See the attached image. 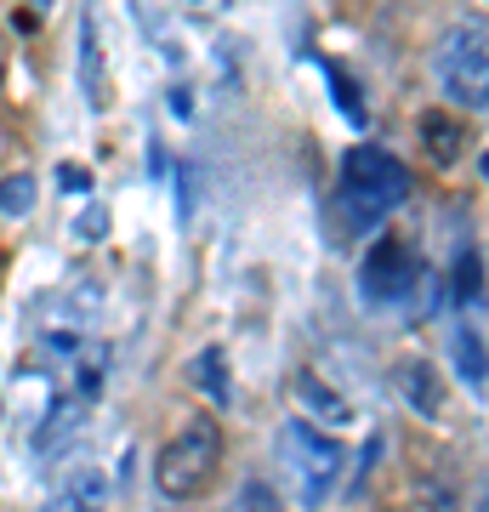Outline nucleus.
<instances>
[{"label": "nucleus", "mask_w": 489, "mask_h": 512, "mask_svg": "<svg viewBox=\"0 0 489 512\" xmlns=\"http://www.w3.org/2000/svg\"><path fill=\"white\" fill-rule=\"evenodd\" d=\"M410 194V171H404L387 148L359 143L342 154V183H336V234L359 239L376 234Z\"/></svg>", "instance_id": "1"}, {"label": "nucleus", "mask_w": 489, "mask_h": 512, "mask_svg": "<svg viewBox=\"0 0 489 512\" xmlns=\"http://www.w3.org/2000/svg\"><path fill=\"white\" fill-rule=\"evenodd\" d=\"M217 473H222V427L211 416H194L154 456V490L165 501H200L217 484Z\"/></svg>", "instance_id": "2"}, {"label": "nucleus", "mask_w": 489, "mask_h": 512, "mask_svg": "<svg viewBox=\"0 0 489 512\" xmlns=\"http://www.w3.org/2000/svg\"><path fill=\"white\" fill-rule=\"evenodd\" d=\"M438 92L461 103V109H489V23L484 18H461L444 29L433 52Z\"/></svg>", "instance_id": "3"}, {"label": "nucleus", "mask_w": 489, "mask_h": 512, "mask_svg": "<svg viewBox=\"0 0 489 512\" xmlns=\"http://www.w3.org/2000/svg\"><path fill=\"white\" fill-rule=\"evenodd\" d=\"M279 444H285V456H290V467H296V478H302V495H308V501L336 490L342 461H347L336 439H325L313 421H290L285 433H279Z\"/></svg>", "instance_id": "4"}, {"label": "nucleus", "mask_w": 489, "mask_h": 512, "mask_svg": "<svg viewBox=\"0 0 489 512\" xmlns=\"http://www.w3.org/2000/svg\"><path fill=\"white\" fill-rule=\"evenodd\" d=\"M416 279H421L416 245H410V239H399V234H387V239H376V251L364 256L359 291L370 296V302H404V296L416 291Z\"/></svg>", "instance_id": "5"}, {"label": "nucleus", "mask_w": 489, "mask_h": 512, "mask_svg": "<svg viewBox=\"0 0 489 512\" xmlns=\"http://www.w3.org/2000/svg\"><path fill=\"white\" fill-rule=\"evenodd\" d=\"M80 97L91 109H109V57H103L97 12H80Z\"/></svg>", "instance_id": "6"}, {"label": "nucleus", "mask_w": 489, "mask_h": 512, "mask_svg": "<svg viewBox=\"0 0 489 512\" xmlns=\"http://www.w3.org/2000/svg\"><path fill=\"white\" fill-rule=\"evenodd\" d=\"M296 399H302V416L325 421V427H347V421H353V404H347L319 370H296Z\"/></svg>", "instance_id": "7"}, {"label": "nucleus", "mask_w": 489, "mask_h": 512, "mask_svg": "<svg viewBox=\"0 0 489 512\" xmlns=\"http://www.w3.org/2000/svg\"><path fill=\"white\" fill-rule=\"evenodd\" d=\"M393 387H399L404 399L416 404V416H438V404H444V393H438V370L421 365V359H404V365H393Z\"/></svg>", "instance_id": "8"}, {"label": "nucleus", "mask_w": 489, "mask_h": 512, "mask_svg": "<svg viewBox=\"0 0 489 512\" xmlns=\"http://www.w3.org/2000/svg\"><path fill=\"white\" fill-rule=\"evenodd\" d=\"M421 143H427V154H433L438 165H455L461 160V143H467V131L455 126L450 114H421Z\"/></svg>", "instance_id": "9"}, {"label": "nucleus", "mask_w": 489, "mask_h": 512, "mask_svg": "<svg viewBox=\"0 0 489 512\" xmlns=\"http://www.w3.org/2000/svg\"><path fill=\"white\" fill-rule=\"evenodd\" d=\"M74 427H80V404H74V399H57L52 410H46V421L35 427V439H29V444H35V456H57Z\"/></svg>", "instance_id": "10"}, {"label": "nucleus", "mask_w": 489, "mask_h": 512, "mask_svg": "<svg viewBox=\"0 0 489 512\" xmlns=\"http://www.w3.org/2000/svg\"><path fill=\"white\" fill-rule=\"evenodd\" d=\"M450 353H455V365H461V376H467V387H484L489 359H484V348H478V336H472V325H455Z\"/></svg>", "instance_id": "11"}, {"label": "nucleus", "mask_w": 489, "mask_h": 512, "mask_svg": "<svg viewBox=\"0 0 489 512\" xmlns=\"http://www.w3.org/2000/svg\"><path fill=\"white\" fill-rule=\"evenodd\" d=\"M194 387L211 393V404H228V353L222 348H205L194 359Z\"/></svg>", "instance_id": "12"}, {"label": "nucleus", "mask_w": 489, "mask_h": 512, "mask_svg": "<svg viewBox=\"0 0 489 512\" xmlns=\"http://www.w3.org/2000/svg\"><path fill=\"white\" fill-rule=\"evenodd\" d=\"M0 211H6V217H29V211H35V177H29V171H18V177L0 183Z\"/></svg>", "instance_id": "13"}, {"label": "nucleus", "mask_w": 489, "mask_h": 512, "mask_svg": "<svg viewBox=\"0 0 489 512\" xmlns=\"http://www.w3.org/2000/svg\"><path fill=\"white\" fill-rule=\"evenodd\" d=\"M478 291H484V285H478V256L461 251V262H455V296H461V302H478Z\"/></svg>", "instance_id": "14"}, {"label": "nucleus", "mask_w": 489, "mask_h": 512, "mask_svg": "<svg viewBox=\"0 0 489 512\" xmlns=\"http://www.w3.org/2000/svg\"><path fill=\"white\" fill-rule=\"evenodd\" d=\"M57 183H63V194H86L91 171H86V165H63V171H57Z\"/></svg>", "instance_id": "15"}, {"label": "nucleus", "mask_w": 489, "mask_h": 512, "mask_svg": "<svg viewBox=\"0 0 489 512\" xmlns=\"http://www.w3.org/2000/svg\"><path fill=\"white\" fill-rule=\"evenodd\" d=\"M97 495H103V478H80V484L63 490V507H74V501H97Z\"/></svg>", "instance_id": "16"}, {"label": "nucleus", "mask_w": 489, "mask_h": 512, "mask_svg": "<svg viewBox=\"0 0 489 512\" xmlns=\"http://www.w3.org/2000/svg\"><path fill=\"white\" fill-rule=\"evenodd\" d=\"M239 501H245V507H273V490H268V484H245Z\"/></svg>", "instance_id": "17"}, {"label": "nucleus", "mask_w": 489, "mask_h": 512, "mask_svg": "<svg viewBox=\"0 0 489 512\" xmlns=\"http://www.w3.org/2000/svg\"><path fill=\"white\" fill-rule=\"evenodd\" d=\"M80 239H103V211H91V217L80 222Z\"/></svg>", "instance_id": "18"}, {"label": "nucleus", "mask_w": 489, "mask_h": 512, "mask_svg": "<svg viewBox=\"0 0 489 512\" xmlns=\"http://www.w3.org/2000/svg\"><path fill=\"white\" fill-rule=\"evenodd\" d=\"M0 80H6V40H0Z\"/></svg>", "instance_id": "19"}, {"label": "nucleus", "mask_w": 489, "mask_h": 512, "mask_svg": "<svg viewBox=\"0 0 489 512\" xmlns=\"http://www.w3.org/2000/svg\"><path fill=\"white\" fill-rule=\"evenodd\" d=\"M0 416H6V393H0Z\"/></svg>", "instance_id": "20"}, {"label": "nucleus", "mask_w": 489, "mask_h": 512, "mask_svg": "<svg viewBox=\"0 0 489 512\" xmlns=\"http://www.w3.org/2000/svg\"><path fill=\"white\" fill-rule=\"evenodd\" d=\"M484 177H489V154H484Z\"/></svg>", "instance_id": "21"}]
</instances>
